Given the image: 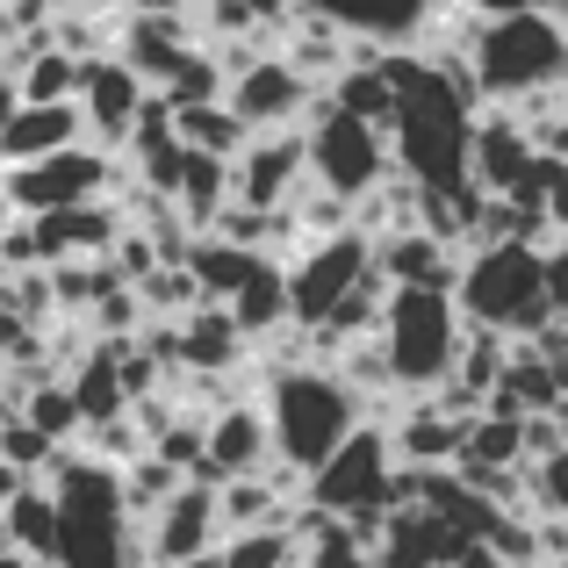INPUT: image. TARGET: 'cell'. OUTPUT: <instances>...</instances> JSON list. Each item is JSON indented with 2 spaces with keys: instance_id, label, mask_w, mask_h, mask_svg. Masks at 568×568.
I'll return each instance as SVG.
<instances>
[{
  "instance_id": "cell-1",
  "label": "cell",
  "mask_w": 568,
  "mask_h": 568,
  "mask_svg": "<svg viewBox=\"0 0 568 568\" xmlns=\"http://www.w3.org/2000/svg\"><path fill=\"white\" fill-rule=\"evenodd\" d=\"M260 403H266V417H274L281 468H295V475H317L324 460L367 425V396L338 375L332 361H266Z\"/></svg>"
},
{
  "instance_id": "cell-2",
  "label": "cell",
  "mask_w": 568,
  "mask_h": 568,
  "mask_svg": "<svg viewBox=\"0 0 568 568\" xmlns=\"http://www.w3.org/2000/svg\"><path fill=\"white\" fill-rule=\"evenodd\" d=\"M489 109H526L532 94L568 87V22L561 14H475L460 43Z\"/></svg>"
},
{
  "instance_id": "cell-3",
  "label": "cell",
  "mask_w": 568,
  "mask_h": 568,
  "mask_svg": "<svg viewBox=\"0 0 568 568\" xmlns=\"http://www.w3.org/2000/svg\"><path fill=\"white\" fill-rule=\"evenodd\" d=\"M454 303L468 324L483 332H504V338H540L555 324V281H547V245H475L460 260V281H454Z\"/></svg>"
},
{
  "instance_id": "cell-4",
  "label": "cell",
  "mask_w": 568,
  "mask_h": 568,
  "mask_svg": "<svg viewBox=\"0 0 568 568\" xmlns=\"http://www.w3.org/2000/svg\"><path fill=\"white\" fill-rule=\"evenodd\" d=\"M382 353L403 396H439L468 353V317H460L454 288H388Z\"/></svg>"
},
{
  "instance_id": "cell-5",
  "label": "cell",
  "mask_w": 568,
  "mask_h": 568,
  "mask_svg": "<svg viewBox=\"0 0 568 568\" xmlns=\"http://www.w3.org/2000/svg\"><path fill=\"white\" fill-rule=\"evenodd\" d=\"M310 181L332 187L338 202L361 209L367 194H382L388 181H396V138H388L382 123H361V115H346L332 94L317 101V115H310Z\"/></svg>"
},
{
  "instance_id": "cell-6",
  "label": "cell",
  "mask_w": 568,
  "mask_h": 568,
  "mask_svg": "<svg viewBox=\"0 0 568 568\" xmlns=\"http://www.w3.org/2000/svg\"><path fill=\"white\" fill-rule=\"evenodd\" d=\"M367 281H375V237L367 231L310 237V245L288 260V324L295 332H324Z\"/></svg>"
},
{
  "instance_id": "cell-7",
  "label": "cell",
  "mask_w": 568,
  "mask_h": 568,
  "mask_svg": "<svg viewBox=\"0 0 568 568\" xmlns=\"http://www.w3.org/2000/svg\"><path fill=\"white\" fill-rule=\"evenodd\" d=\"M396 446H388V425L367 417L317 475H310V504H324L332 518H367V511H396Z\"/></svg>"
},
{
  "instance_id": "cell-8",
  "label": "cell",
  "mask_w": 568,
  "mask_h": 568,
  "mask_svg": "<svg viewBox=\"0 0 568 568\" xmlns=\"http://www.w3.org/2000/svg\"><path fill=\"white\" fill-rule=\"evenodd\" d=\"M123 159L101 152V144H72L58 159H37V166L0 173V194H8L14 216H51V209H80V202H109Z\"/></svg>"
},
{
  "instance_id": "cell-9",
  "label": "cell",
  "mask_w": 568,
  "mask_h": 568,
  "mask_svg": "<svg viewBox=\"0 0 568 568\" xmlns=\"http://www.w3.org/2000/svg\"><path fill=\"white\" fill-rule=\"evenodd\" d=\"M223 540H231V526H223V497H216V483H187L173 504H159V511L144 518V547H152V568L223 555Z\"/></svg>"
},
{
  "instance_id": "cell-10",
  "label": "cell",
  "mask_w": 568,
  "mask_h": 568,
  "mask_svg": "<svg viewBox=\"0 0 568 568\" xmlns=\"http://www.w3.org/2000/svg\"><path fill=\"white\" fill-rule=\"evenodd\" d=\"M274 417H266L260 396H231L209 410V468L194 483H237V475H266L274 468Z\"/></svg>"
},
{
  "instance_id": "cell-11",
  "label": "cell",
  "mask_w": 568,
  "mask_h": 568,
  "mask_svg": "<svg viewBox=\"0 0 568 568\" xmlns=\"http://www.w3.org/2000/svg\"><path fill=\"white\" fill-rule=\"evenodd\" d=\"M303 187H310V130H266L237 152V202L245 209L281 216Z\"/></svg>"
},
{
  "instance_id": "cell-12",
  "label": "cell",
  "mask_w": 568,
  "mask_h": 568,
  "mask_svg": "<svg viewBox=\"0 0 568 568\" xmlns=\"http://www.w3.org/2000/svg\"><path fill=\"white\" fill-rule=\"evenodd\" d=\"M152 101H159V94H152V87H144V80H138V72H130L115 51H109V58H94V65H87V87H80L87 138H94L101 152H115V159H123Z\"/></svg>"
},
{
  "instance_id": "cell-13",
  "label": "cell",
  "mask_w": 568,
  "mask_h": 568,
  "mask_svg": "<svg viewBox=\"0 0 568 568\" xmlns=\"http://www.w3.org/2000/svg\"><path fill=\"white\" fill-rule=\"evenodd\" d=\"M194 51H202V29H194L187 8H173V14H130L123 37H115V58H123L152 94H166L173 72H181Z\"/></svg>"
},
{
  "instance_id": "cell-14",
  "label": "cell",
  "mask_w": 568,
  "mask_h": 568,
  "mask_svg": "<svg viewBox=\"0 0 568 568\" xmlns=\"http://www.w3.org/2000/svg\"><path fill=\"white\" fill-rule=\"evenodd\" d=\"M540 166V144H532V123L518 109H483L475 123V159H468V181L483 194H518Z\"/></svg>"
},
{
  "instance_id": "cell-15",
  "label": "cell",
  "mask_w": 568,
  "mask_h": 568,
  "mask_svg": "<svg viewBox=\"0 0 568 568\" xmlns=\"http://www.w3.org/2000/svg\"><path fill=\"white\" fill-rule=\"evenodd\" d=\"M468 432H475V417L446 410L439 396H417L410 410L388 425V446H396L403 468H460V454H468Z\"/></svg>"
},
{
  "instance_id": "cell-16",
  "label": "cell",
  "mask_w": 568,
  "mask_h": 568,
  "mask_svg": "<svg viewBox=\"0 0 568 568\" xmlns=\"http://www.w3.org/2000/svg\"><path fill=\"white\" fill-rule=\"evenodd\" d=\"M72 144H94L87 138V109L80 101H22L14 123H8V138H0V173L58 159V152H72Z\"/></svg>"
},
{
  "instance_id": "cell-17",
  "label": "cell",
  "mask_w": 568,
  "mask_h": 568,
  "mask_svg": "<svg viewBox=\"0 0 568 568\" xmlns=\"http://www.w3.org/2000/svg\"><path fill=\"white\" fill-rule=\"evenodd\" d=\"M460 260H468V252L446 245V237H432V231H388V237H375L382 288H454Z\"/></svg>"
},
{
  "instance_id": "cell-18",
  "label": "cell",
  "mask_w": 568,
  "mask_h": 568,
  "mask_svg": "<svg viewBox=\"0 0 568 568\" xmlns=\"http://www.w3.org/2000/svg\"><path fill=\"white\" fill-rule=\"evenodd\" d=\"M87 65H94V58L65 51V43H51V37H29L22 51L8 58V72H14V87H22V101H80Z\"/></svg>"
},
{
  "instance_id": "cell-19",
  "label": "cell",
  "mask_w": 568,
  "mask_h": 568,
  "mask_svg": "<svg viewBox=\"0 0 568 568\" xmlns=\"http://www.w3.org/2000/svg\"><path fill=\"white\" fill-rule=\"evenodd\" d=\"M8 547L29 561H58V489L51 483H29L8 504Z\"/></svg>"
},
{
  "instance_id": "cell-20",
  "label": "cell",
  "mask_w": 568,
  "mask_h": 568,
  "mask_svg": "<svg viewBox=\"0 0 568 568\" xmlns=\"http://www.w3.org/2000/svg\"><path fill=\"white\" fill-rule=\"evenodd\" d=\"M173 130H181V144H187V152L231 159V166H237V152L252 144V130L237 123V109H231V101H202V109H173Z\"/></svg>"
},
{
  "instance_id": "cell-21",
  "label": "cell",
  "mask_w": 568,
  "mask_h": 568,
  "mask_svg": "<svg viewBox=\"0 0 568 568\" xmlns=\"http://www.w3.org/2000/svg\"><path fill=\"white\" fill-rule=\"evenodd\" d=\"M22 417L43 432V439H87V410H80V396H72V382L65 375H51V382H29V403H22Z\"/></svg>"
},
{
  "instance_id": "cell-22",
  "label": "cell",
  "mask_w": 568,
  "mask_h": 568,
  "mask_svg": "<svg viewBox=\"0 0 568 568\" xmlns=\"http://www.w3.org/2000/svg\"><path fill=\"white\" fill-rule=\"evenodd\" d=\"M223 568H303V540L288 526H260L223 540Z\"/></svg>"
},
{
  "instance_id": "cell-23",
  "label": "cell",
  "mask_w": 568,
  "mask_h": 568,
  "mask_svg": "<svg viewBox=\"0 0 568 568\" xmlns=\"http://www.w3.org/2000/svg\"><path fill=\"white\" fill-rule=\"evenodd\" d=\"M532 504H540V518H568V446L532 468Z\"/></svg>"
},
{
  "instance_id": "cell-24",
  "label": "cell",
  "mask_w": 568,
  "mask_h": 568,
  "mask_svg": "<svg viewBox=\"0 0 568 568\" xmlns=\"http://www.w3.org/2000/svg\"><path fill=\"white\" fill-rule=\"evenodd\" d=\"M475 14H561L568 22V0H475Z\"/></svg>"
},
{
  "instance_id": "cell-25",
  "label": "cell",
  "mask_w": 568,
  "mask_h": 568,
  "mask_svg": "<svg viewBox=\"0 0 568 568\" xmlns=\"http://www.w3.org/2000/svg\"><path fill=\"white\" fill-rule=\"evenodd\" d=\"M547 281H555V317L568 324V237H561V245H547Z\"/></svg>"
},
{
  "instance_id": "cell-26",
  "label": "cell",
  "mask_w": 568,
  "mask_h": 568,
  "mask_svg": "<svg viewBox=\"0 0 568 568\" xmlns=\"http://www.w3.org/2000/svg\"><path fill=\"white\" fill-rule=\"evenodd\" d=\"M94 8H109L115 22H130V14H173V8H187V0H94Z\"/></svg>"
},
{
  "instance_id": "cell-27",
  "label": "cell",
  "mask_w": 568,
  "mask_h": 568,
  "mask_svg": "<svg viewBox=\"0 0 568 568\" xmlns=\"http://www.w3.org/2000/svg\"><path fill=\"white\" fill-rule=\"evenodd\" d=\"M14 109H22V87H14V72H8V58H0V138H8V123H14Z\"/></svg>"
},
{
  "instance_id": "cell-28",
  "label": "cell",
  "mask_w": 568,
  "mask_h": 568,
  "mask_svg": "<svg viewBox=\"0 0 568 568\" xmlns=\"http://www.w3.org/2000/svg\"><path fill=\"white\" fill-rule=\"evenodd\" d=\"M29 483H37V475H22V468H14V460H0V511H8V504L22 497Z\"/></svg>"
},
{
  "instance_id": "cell-29",
  "label": "cell",
  "mask_w": 568,
  "mask_h": 568,
  "mask_svg": "<svg viewBox=\"0 0 568 568\" xmlns=\"http://www.w3.org/2000/svg\"><path fill=\"white\" fill-rule=\"evenodd\" d=\"M295 8H303V0H252V14H260V22H266V29H281V22H288V14H295Z\"/></svg>"
},
{
  "instance_id": "cell-30",
  "label": "cell",
  "mask_w": 568,
  "mask_h": 568,
  "mask_svg": "<svg viewBox=\"0 0 568 568\" xmlns=\"http://www.w3.org/2000/svg\"><path fill=\"white\" fill-rule=\"evenodd\" d=\"M454 568H511V561H504V555H489V547H468V555H460Z\"/></svg>"
},
{
  "instance_id": "cell-31",
  "label": "cell",
  "mask_w": 568,
  "mask_h": 568,
  "mask_svg": "<svg viewBox=\"0 0 568 568\" xmlns=\"http://www.w3.org/2000/svg\"><path fill=\"white\" fill-rule=\"evenodd\" d=\"M0 568H51V561H29V555H14V547H0Z\"/></svg>"
},
{
  "instance_id": "cell-32",
  "label": "cell",
  "mask_w": 568,
  "mask_h": 568,
  "mask_svg": "<svg viewBox=\"0 0 568 568\" xmlns=\"http://www.w3.org/2000/svg\"><path fill=\"white\" fill-rule=\"evenodd\" d=\"M375 568H417V561H403V555H388V547H382V555H375Z\"/></svg>"
},
{
  "instance_id": "cell-33",
  "label": "cell",
  "mask_w": 568,
  "mask_h": 568,
  "mask_svg": "<svg viewBox=\"0 0 568 568\" xmlns=\"http://www.w3.org/2000/svg\"><path fill=\"white\" fill-rule=\"evenodd\" d=\"M173 568H223V555H202V561H173Z\"/></svg>"
},
{
  "instance_id": "cell-34",
  "label": "cell",
  "mask_w": 568,
  "mask_h": 568,
  "mask_svg": "<svg viewBox=\"0 0 568 568\" xmlns=\"http://www.w3.org/2000/svg\"><path fill=\"white\" fill-rule=\"evenodd\" d=\"M555 417H561V425H568V396H561V410H555Z\"/></svg>"
},
{
  "instance_id": "cell-35",
  "label": "cell",
  "mask_w": 568,
  "mask_h": 568,
  "mask_svg": "<svg viewBox=\"0 0 568 568\" xmlns=\"http://www.w3.org/2000/svg\"><path fill=\"white\" fill-rule=\"evenodd\" d=\"M561 568H568V561H561Z\"/></svg>"
}]
</instances>
